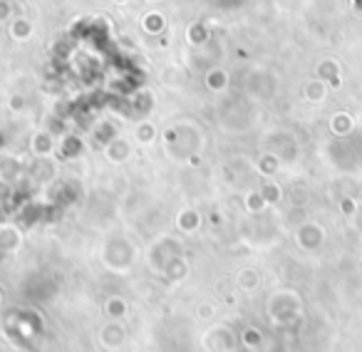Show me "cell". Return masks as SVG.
Here are the masks:
<instances>
[{"label": "cell", "mask_w": 362, "mask_h": 352, "mask_svg": "<svg viewBox=\"0 0 362 352\" xmlns=\"http://www.w3.org/2000/svg\"><path fill=\"white\" fill-rule=\"evenodd\" d=\"M13 33H16V37H28V35H30V23H28V20H18L16 23V30H13Z\"/></svg>", "instance_id": "1"}]
</instances>
